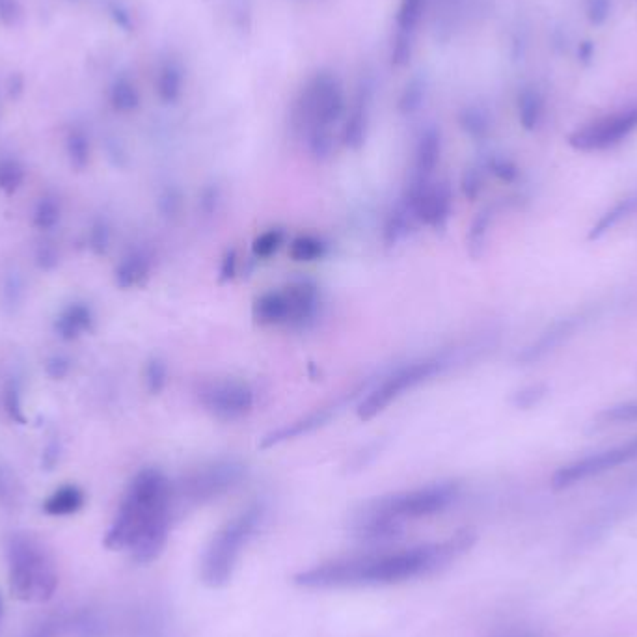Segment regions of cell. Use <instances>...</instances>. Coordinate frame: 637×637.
Wrapping results in <instances>:
<instances>
[{
  "mask_svg": "<svg viewBox=\"0 0 637 637\" xmlns=\"http://www.w3.org/2000/svg\"><path fill=\"white\" fill-rule=\"evenodd\" d=\"M634 461H637V436L613 448L602 449L593 455L561 466L556 474L552 475V487L556 490H565Z\"/></svg>",
  "mask_w": 637,
  "mask_h": 637,
  "instance_id": "cell-7",
  "label": "cell"
},
{
  "mask_svg": "<svg viewBox=\"0 0 637 637\" xmlns=\"http://www.w3.org/2000/svg\"><path fill=\"white\" fill-rule=\"evenodd\" d=\"M332 414H334V408H319L315 412L306 414L304 418L285 423V425L278 427L276 431H272L261 440V448H274V446H280V444L289 442V440H295L299 436L313 433V431H317L319 427H323L325 423H328V420L332 418Z\"/></svg>",
  "mask_w": 637,
  "mask_h": 637,
  "instance_id": "cell-15",
  "label": "cell"
},
{
  "mask_svg": "<svg viewBox=\"0 0 637 637\" xmlns=\"http://www.w3.org/2000/svg\"><path fill=\"white\" fill-rule=\"evenodd\" d=\"M146 377H148V386H150L151 392H153V394H159L164 386H166L168 369H166V366H164L161 360H153L150 366H148Z\"/></svg>",
  "mask_w": 637,
  "mask_h": 637,
  "instance_id": "cell-31",
  "label": "cell"
},
{
  "mask_svg": "<svg viewBox=\"0 0 637 637\" xmlns=\"http://www.w3.org/2000/svg\"><path fill=\"white\" fill-rule=\"evenodd\" d=\"M148 272V261L142 256L127 259L123 263L122 271H120V280L122 285H133Z\"/></svg>",
  "mask_w": 637,
  "mask_h": 637,
  "instance_id": "cell-29",
  "label": "cell"
},
{
  "mask_svg": "<svg viewBox=\"0 0 637 637\" xmlns=\"http://www.w3.org/2000/svg\"><path fill=\"white\" fill-rule=\"evenodd\" d=\"M343 112V97L332 77H317L300 105V120L310 129H326L336 122Z\"/></svg>",
  "mask_w": 637,
  "mask_h": 637,
  "instance_id": "cell-11",
  "label": "cell"
},
{
  "mask_svg": "<svg viewBox=\"0 0 637 637\" xmlns=\"http://www.w3.org/2000/svg\"><path fill=\"white\" fill-rule=\"evenodd\" d=\"M56 634H58V623L47 621V623L38 626L28 637H56Z\"/></svg>",
  "mask_w": 637,
  "mask_h": 637,
  "instance_id": "cell-37",
  "label": "cell"
},
{
  "mask_svg": "<svg viewBox=\"0 0 637 637\" xmlns=\"http://www.w3.org/2000/svg\"><path fill=\"white\" fill-rule=\"evenodd\" d=\"M405 202L412 209L416 220L431 228H442L449 220L453 196L446 183H429L423 189L407 192Z\"/></svg>",
  "mask_w": 637,
  "mask_h": 637,
  "instance_id": "cell-12",
  "label": "cell"
},
{
  "mask_svg": "<svg viewBox=\"0 0 637 637\" xmlns=\"http://www.w3.org/2000/svg\"><path fill=\"white\" fill-rule=\"evenodd\" d=\"M580 58H582L583 62H589L593 58V45L589 41H585V43L580 45Z\"/></svg>",
  "mask_w": 637,
  "mask_h": 637,
  "instance_id": "cell-38",
  "label": "cell"
},
{
  "mask_svg": "<svg viewBox=\"0 0 637 637\" xmlns=\"http://www.w3.org/2000/svg\"><path fill=\"white\" fill-rule=\"evenodd\" d=\"M133 630V637H172V621L163 608L148 606L138 611Z\"/></svg>",
  "mask_w": 637,
  "mask_h": 637,
  "instance_id": "cell-18",
  "label": "cell"
},
{
  "mask_svg": "<svg viewBox=\"0 0 637 637\" xmlns=\"http://www.w3.org/2000/svg\"><path fill=\"white\" fill-rule=\"evenodd\" d=\"M587 17L593 25H602L610 17V0H587Z\"/></svg>",
  "mask_w": 637,
  "mask_h": 637,
  "instance_id": "cell-32",
  "label": "cell"
},
{
  "mask_svg": "<svg viewBox=\"0 0 637 637\" xmlns=\"http://www.w3.org/2000/svg\"><path fill=\"white\" fill-rule=\"evenodd\" d=\"M172 485L159 470L136 475L105 537L110 550H127L136 563L148 565L163 554L172 522Z\"/></svg>",
  "mask_w": 637,
  "mask_h": 637,
  "instance_id": "cell-2",
  "label": "cell"
},
{
  "mask_svg": "<svg viewBox=\"0 0 637 637\" xmlns=\"http://www.w3.org/2000/svg\"><path fill=\"white\" fill-rule=\"evenodd\" d=\"M364 136H366L364 116H362V114H354L353 118H351V122L347 123V127H345L343 140H345V144L351 146V148H360L362 142H364Z\"/></svg>",
  "mask_w": 637,
  "mask_h": 637,
  "instance_id": "cell-30",
  "label": "cell"
},
{
  "mask_svg": "<svg viewBox=\"0 0 637 637\" xmlns=\"http://www.w3.org/2000/svg\"><path fill=\"white\" fill-rule=\"evenodd\" d=\"M544 101L541 94L533 88L524 90L518 97V118L524 129L533 131L539 127V123L543 120Z\"/></svg>",
  "mask_w": 637,
  "mask_h": 637,
  "instance_id": "cell-19",
  "label": "cell"
},
{
  "mask_svg": "<svg viewBox=\"0 0 637 637\" xmlns=\"http://www.w3.org/2000/svg\"><path fill=\"white\" fill-rule=\"evenodd\" d=\"M82 503H84V496L79 488H60L45 503V511L55 516L71 515L81 509Z\"/></svg>",
  "mask_w": 637,
  "mask_h": 637,
  "instance_id": "cell-21",
  "label": "cell"
},
{
  "mask_svg": "<svg viewBox=\"0 0 637 637\" xmlns=\"http://www.w3.org/2000/svg\"><path fill=\"white\" fill-rule=\"evenodd\" d=\"M483 183H485V179L481 176V172L472 168L462 177V190L468 198H477L479 192L483 190Z\"/></svg>",
  "mask_w": 637,
  "mask_h": 637,
  "instance_id": "cell-33",
  "label": "cell"
},
{
  "mask_svg": "<svg viewBox=\"0 0 637 637\" xmlns=\"http://www.w3.org/2000/svg\"><path fill=\"white\" fill-rule=\"evenodd\" d=\"M0 613H2V602H0Z\"/></svg>",
  "mask_w": 637,
  "mask_h": 637,
  "instance_id": "cell-39",
  "label": "cell"
},
{
  "mask_svg": "<svg viewBox=\"0 0 637 637\" xmlns=\"http://www.w3.org/2000/svg\"><path fill=\"white\" fill-rule=\"evenodd\" d=\"M71 628L75 630L77 637H105L107 636V623L105 619L94 610H84L71 621Z\"/></svg>",
  "mask_w": 637,
  "mask_h": 637,
  "instance_id": "cell-25",
  "label": "cell"
},
{
  "mask_svg": "<svg viewBox=\"0 0 637 637\" xmlns=\"http://www.w3.org/2000/svg\"><path fill=\"white\" fill-rule=\"evenodd\" d=\"M457 483H434L367 503L354 518L353 531L362 541L382 543L399 537L407 520L438 515L459 498Z\"/></svg>",
  "mask_w": 637,
  "mask_h": 637,
  "instance_id": "cell-3",
  "label": "cell"
},
{
  "mask_svg": "<svg viewBox=\"0 0 637 637\" xmlns=\"http://www.w3.org/2000/svg\"><path fill=\"white\" fill-rule=\"evenodd\" d=\"M466 129L472 133V135L479 136L485 135L488 129V120L483 114H468L466 118Z\"/></svg>",
  "mask_w": 637,
  "mask_h": 637,
  "instance_id": "cell-36",
  "label": "cell"
},
{
  "mask_svg": "<svg viewBox=\"0 0 637 637\" xmlns=\"http://www.w3.org/2000/svg\"><path fill=\"white\" fill-rule=\"evenodd\" d=\"M289 254L295 261H304V263H312L317 259L323 258L326 254V244L315 237V235H300L289 248Z\"/></svg>",
  "mask_w": 637,
  "mask_h": 637,
  "instance_id": "cell-23",
  "label": "cell"
},
{
  "mask_svg": "<svg viewBox=\"0 0 637 637\" xmlns=\"http://www.w3.org/2000/svg\"><path fill=\"white\" fill-rule=\"evenodd\" d=\"M637 129V105L630 109L619 110L610 116H604L597 122L587 123L569 136V144L574 150L602 151L621 144L624 138Z\"/></svg>",
  "mask_w": 637,
  "mask_h": 637,
  "instance_id": "cell-8",
  "label": "cell"
},
{
  "mask_svg": "<svg viewBox=\"0 0 637 637\" xmlns=\"http://www.w3.org/2000/svg\"><path fill=\"white\" fill-rule=\"evenodd\" d=\"M637 215V189L630 194H626L617 204L608 209L602 217L598 218L595 226L589 231V239L597 241L600 237H604L606 233H610L613 228H617L619 224H623L624 220Z\"/></svg>",
  "mask_w": 637,
  "mask_h": 637,
  "instance_id": "cell-17",
  "label": "cell"
},
{
  "mask_svg": "<svg viewBox=\"0 0 637 637\" xmlns=\"http://www.w3.org/2000/svg\"><path fill=\"white\" fill-rule=\"evenodd\" d=\"M284 241L285 231L282 228H272V230H267L256 237V241L252 244V252L259 259L271 258L280 250Z\"/></svg>",
  "mask_w": 637,
  "mask_h": 637,
  "instance_id": "cell-26",
  "label": "cell"
},
{
  "mask_svg": "<svg viewBox=\"0 0 637 637\" xmlns=\"http://www.w3.org/2000/svg\"><path fill=\"white\" fill-rule=\"evenodd\" d=\"M237 267H239V256L237 252L231 248L226 252V256L220 263V282H230L237 276Z\"/></svg>",
  "mask_w": 637,
  "mask_h": 637,
  "instance_id": "cell-34",
  "label": "cell"
},
{
  "mask_svg": "<svg viewBox=\"0 0 637 637\" xmlns=\"http://www.w3.org/2000/svg\"><path fill=\"white\" fill-rule=\"evenodd\" d=\"M412 220H416V217H414V213L408 207L407 202H403L397 209H394L392 215L388 217L386 228H384V241H386V244L392 246V244L399 243L401 239H405L408 231H410V226H412Z\"/></svg>",
  "mask_w": 637,
  "mask_h": 637,
  "instance_id": "cell-22",
  "label": "cell"
},
{
  "mask_svg": "<svg viewBox=\"0 0 637 637\" xmlns=\"http://www.w3.org/2000/svg\"><path fill=\"white\" fill-rule=\"evenodd\" d=\"M583 321H585L583 313H576V315L557 319L552 325L546 326L537 338L533 339L529 345H526L518 353L516 362L524 364V366L541 362L548 354H552L556 349H559L563 343H567L580 330Z\"/></svg>",
  "mask_w": 637,
  "mask_h": 637,
  "instance_id": "cell-13",
  "label": "cell"
},
{
  "mask_svg": "<svg viewBox=\"0 0 637 637\" xmlns=\"http://www.w3.org/2000/svg\"><path fill=\"white\" fill-rule=\"evenodd\" d=\"M634 421H637V399L602 408L593 418V427L604 429L611 425H623V423H634Z\"/></svg>",
  "mask_w": 637,
  "mask_h": 637,
  "instance_id": "cell-20",
  "label": "cell"
},
{
  "mask_svg": "<svg viewBox=\"0 0 637 637\" xmlns=\"http://www.w3.org/2000/svg\"><path fill=\"white\" fill-rule=\"evenodd\" d=\"M490 170L503 181H515L516 177H518V170H516L515 164L511 163V161H505V159H494L490 163Z\"/></svg>",
  "mask_w": 637,
  "mask_h": 637,
  "instance_id": "cell-35",
  "label": "cell"
},
{
  "mask_svg": "<svg viewBox=\"0 0 637 637\" xmlns=\"http://www.w3.org/2000/svg\"><path fill=\"white\" fill-rule=\"evenodd\" d=\"M263 513V505L254 503L218 529L211 543L207 544L200 565V578L207 587L220 589L230 583L244 546L258 531Z\"/></svg>",
  "mask_w": 637,
  "mask_h": 637,
  "instance_id": "cell-5",
  "label": "cell"
},
{
  "mask_svg": "<svg viewBox=\"0 0 637 637\" xmlns=\"http://www.w3.org/2000/svg\"><path fill=\"white\" fill-rule=\"evenodd\" d=\"M200 403L217 420H241L254 407V390L241 380H217L202 388Z\"/></svg>",
  "mask_w": 637,
  "mask_h": 637,
  "instance_id": "cell-10",
  "label": "cell"
},
{
  "mask_svg": "<svg viewBox=\"0 0 637 637\" xmlns=\"http://www.w3.org/2000/svg\"><path fill=\"white\" fill-rule=\"evenodd\" d=\"M474 543L472 531H461L442 543L420 544L397 552L339 557L302 570L293 582L302 589H347L410 582L448 567Z\"/></svg>",
  "mask_w": 637,
  "mask_h": 637,
  "instance_id": "cell-1",
  "label": "cell"
},
{
  "mask_svg": "<svg viewBox=\"0 0 637 637\" xmlns=\"http://www.w3.org/2000/svg\"><path fill=\"white\" fill-rule=\"evenodd\" d=\"M421 8H423V0H403L401 12H399V17H397V25L403 32H410L418 25Z\"/></svg>",
  "mask_w": 637,
  "mask_h": 637,
  "instance_id": "cell-28",
  "label": "cell"
},
{
  "mask_svg": "<svg viewBox=\"0 0 637 637\" xmlns=\"http://www.w3.org/2000/svg\"><path fill=\"white\" fill-rule=\"evenodd\" d=\"M10 589L23 602L51 600L58 585L55 559L32 535L15 533L6 546Z\"/></svg>",
  "mask_w": 637,
  "mask_h": 637,
  "instance_id": "cell-4",
  "label": "cell"
},
{
  "mask_svg": "<svg viewBox=\"0 0 637 637\" xmlns=\"http://www.w3.org/2000/svg\"><path fill=\"white\" fill-rule=\"evenodd\" d=\"M252 315L263 326L295 325V308L287 289L263 293L254 302Z\"/></svg>",
  "mask_w": 637,
  "mask_h": 637,
  "instance_id": "cell-14",
  "label": "cell"
},
{
  "mask_svg": "<svg viewBox=\"0 0 637 637\" xmlns=\"http://www.w3.org/2000/svg\"><path fill=\"white\" fill-rule=\"evenodd\" d=\"M492 209L487 207L483 209L474 222H472V228L468 231V248H470V254L474 258H479L485 250V244H487L488 230H490V222H492Z\"/></svg>",
  "mask_w": 637,
  "mask_h": 637,
  "instance_id": "cell-24",
  "label": "cell"
},
{
  "mask_svg": "<svg viewBox=\"0 0 637 637\" xmlns=\"http://www.w3.org/2000/svg\"><path fill=\"white\" fill-rule=\"evenodd\" d=\"M444 366L446 364L438 358H423L418 362H410L407 366L397 367L390 377L382 380L379 386L360 403L358 418L364 421L373 420L401 395L407 394L434 375H438Z\"/></svg>",
  "mask_w": 637,
  "mask_h": 637,
  "instance_id": "cell-6",
  "label": "cell"
},
{
  "mask_svg": "<svg viewBox=\"0 0 637 637\" xmlns=\"http://www.w3.org/2000/svg\"><path fill=\"white\" fill-rule=\"evenodd\" d=\"M546 395H548V386L546 384H529L526 388L515 392L511 401H513V405L516 408L528 410V408L537 407Z\"/></svg>",
  "mask_w": 637,
  "mask_h": 637,
  "instance_id": "cell-27",
  "label": "cell"
},
{
  "mask_svg": "<svg viewBox=\"0 0 637 637\" xmlns=\"http://www.w3.org/2000/svg\"><path fill=\"white\" fill-rule=\"evenodd\" d=\"M246 468L241 462L224 461L198 470L183 481L177 496L190 505L211 502L220 494L237 487L243 481Z\"/></svg>",
  "mask_w": 637,
  "mask_h": 637,
  "instance_id": "cell-9",
  "label": "cell"
},
{
  "mask_svg": "<svg viewBox=\"0 0 637 637\" xmlns=\"http://www.w3.org/2000/svg\"><path fill=\"white\" fill-rule=\"evenodd\" d=\"M438 161H440V135L436 131H427L421 136L418 150H416L414 172L410 177L407 192H414L429 185Z\"/></svg>",
  "mask_w": 637,
  "mask_h": 637,
  "instance_id": "cell-16",
  "label": "cell"
}]
</instances>
